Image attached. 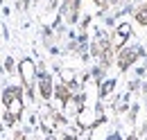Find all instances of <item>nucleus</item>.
Instances as JSON below:
<instances>
[{"instance_id":"3","label":"nucleus","mask_w":147,"mask_h":140,"mask_svg":"<svg viewBox=\"0 0 147 140\" xmlns=\"http://www.w3.org/2000/svg\"><path fill=\"white\" fill-rule=\"evenodd\" d=\"M136 20H138L140 25H147V5L143 7V9H138V11H136Z\"/></svg>"},{"instance_id":"2","label":"nucleus","mask_w":147,"mask_h":140,"mask_svg":"<svg viewBox=\"0 0 147 140\" xmlns=\"http://www.w3.org/2000/svg\"><path fill=\"white\" fill-rule=\"evenodd\" d=\"M20 72H23L25 81H27V84H32V77H34V66H32V61H23V66H20Z\"/></svg>"},{"instance_id":"4","label":"nucleus","mask_w":147,"mask_h":140,"mask_svg":"<svg viewBox=\"0 0 147 140\" xmlns=\"http://www.w3.org/2000/svg\"><path fill=\"white\" fill-rule=\"evenodd\" d=\"M107 140H122V138H120L118 133H113V136H109V138H107Z\"/></svg>"},{"instance_id":"1","label":"nucleus","mask_w":147,"mask_h":140,"mask_svg":"<svg viewBox=\"0 0 147 140\" xmlns=\"http://www.w3.org/2000/svg\"><path fill=\"white\" fill-rule=\"evenodd\" d=\"M140 54V50L138 48H129V50H125V52H120V57H118V66L122 70H127L131 63H134V59Z\"/></svg>"}]
</instances>
